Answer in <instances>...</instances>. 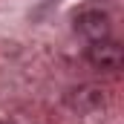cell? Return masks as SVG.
Masks as SVG:
<instances>
[{
	"mask_svg": "<svg viewBox=\"0 0 124 124\" xmlns=\"http://www.w3.org/2000/svg\"><path fill=\"white\" fill-rule=\"evenodd\" d=\"M87 61L93 66H98V69H118L124 63V49H121V43H116L113 38L93 40L87 46Z\"/></svg>",
	"mask_w": 124,
	"mask_h": 124,
	"instance_id": "6da1fadb",
	"label": "cell"
},
{
	"mask_svg": "<svg viewBox=\"0 0 124 124\" xmlns=\"http://www.w3.org/2000/svg\"><path fill=\"white\" fill-rule=\"evenodd\" d=\"M75 29L93 43V40H104V38H110L113 26H110L107 12H101V9H87V12H81V15L75 17Z\"/></svg>",
	"mask_w": 124,
	"mask_h": 124,
	"instance_id": "7a4b0ae2",
	"label": "cell"
},
{
	"mask_svg": "<svg viewBox=\"0 0 124 124\" xmlns=\"http://www.w3.org/2000/svg\"><path fill=\"white\" fill-rule=\"evenodd\" d=\"M66 104L75 107L78 113H93L98 107H104V95H101L98 87H78L66 95Z\"/></svg>",
	"mask_w": 124,
	"mask_h": 124,
	"instance_id": "3957f363",
	"label": "cell"
}]
</instances>
